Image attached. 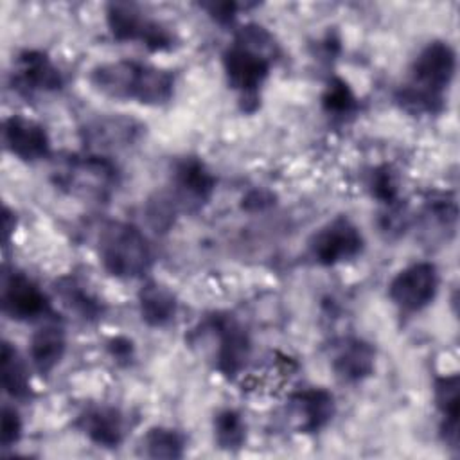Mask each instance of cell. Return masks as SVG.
I'll return each instance as SVG.
<instances>
[{"instance_id": "6da1fadb", "label": "cell", "mask_w": 460, "mask_h": 460, "mask_svg": "<svg viewBox=\"0 0 460 460\" xmlns=\"http://www.w3.org/2000/svg\"><path fill=\"white\" fill-rule=\"evenodd\" d=\"M455 72V49L442 40L428 41L413 58L408 79L395 92V102L411 115L440 113Z\"/></svg>"}, {"instance_id": "7a4b0ae2", "label": "cell", "mask_w": 460, "mask_h": 460, "mask_svg": "<svg viewBox=\"0 0 460 460\" xmlns=\"http://www.w3.org/2000/svg\"><path fill=\"white\" fill-rule=\"evenodd\" d=\"M273 56V36L259 23L241 27L234 41L225 49L221 56L223 72L228 86L239 93L244 111L259 108V93L270 77Z\"/></svg>"}, {"instance_id": "3957f363", "label": "cell", "mask_w": 460, "mask_h": 460, "mask_svg": "<svg viewBox=\"0 0 460 460\" xmlns=\"http://www.w3.org/2000/svg\"><path fill=\"white\" fill-rule=\"evenodd\" d=\"M92 86L115 101H135L142 106H164L174 95V74L137 59L101 63L90 72Z\"/></svg>"}, {"instance_id": "277c9868", "label": "cell", "mask_w": 460, "mask_h": 460, "mask_svg": "<svg viewBox=\"0 0 460 460\" xmlns=\"http://www.w3.org/2000/svg\"><path fill=\"white\" fill-rule=\"evenodd\" d=\"M52 183L68 196L86 201H106L119 187L117 165L101 153H74L56 160Z\"/></svg>"}, {"instance_id": "5b68a950", "label": "cell", "mask_w": 460, "mask_h": 460, "mask_svg": "<svg viewBox=\"0 0 460 460\" xmlns=\"http://www.w3.org/2000/svg\"><path fill=\"white\" fill-rule=\"evenodd\" d=\"M97 253L102 268L117 279L144 277L153 264V250L144 232L126 221H108L97 235Z\"/></svg>"}, {"instance_id": "8992f818", "label": "cell", "mask_w": 460, "mask_h": 460, "mask_svg": "<svg viewBox=\"0 0 460 460\" xmlns=\"http://www.w3.org/2000/svg\"><path fill=\"white\" fill-rule=\"evenodd\" d=\"M104 14L108 31L117 41H138L151 52H167L176 45L174 31L147 16L137 4L111 2Z\"/></svg>"}, {"instance_id": "52a82bcc", "label": "cell", "mask_w": 460, "mask_h": 460, "mask_svg": "<svg viewBox=\"0 0 460 460\" xmlns=\"http://www.w3.org/2000/svg\"><path fill=\"white\" fill-rule=\"evenodd\" d=\"M440 275L433 262H413L388 282V298L401 313H419L437 298Z\"/></svg>"}, {"instance_id": "ba28073f", "label": "cell", "mask_w": 460, "mask_h": 460, "mask_svg": "<svg viewBox=\"0 0 460 460\" xmlns=\"http://www.w3.org/2000/svg\"><path fill=\"white\" fill-rule=\"evenodd\" d=\"M363 248L365 237L347 216L332 217L309 241V253L320 266H336L352 261L361 255Z\"/></svg>"}, {"instance_id": "9c48e42d", "label": "cell", "mask_w": 460, "mask_h": 460, "mask_svg": "<svg viewBox=\"0 0 460 460\" xmlns=\"http://www.w3.org/2000/svg\"><path fill=\"white\" fill-rule=\"evenodd\" d=\"M208 329L216 340L214 363L217 372L228 379L239 376L252 358L248 331L230 314L210 316Z\"/></svg>"}, {"instance_id": "30bf717a", "label": "cell", "mask_w": 460, "mask_h": 460, "mask_svg": "<svg viewBox=\"0 0 460 460\" xmlns=\"http://www.w3.org/2000/svg\"><path fill=\"white\" fill-rule=\"evenodd\" d=\"M2 309L16 322H36L49 318L50 300L31 277L11 271L2 286Z\"/></svg>"}, {"instance_id": "8fae6325", "label": "cell", "mask_w": 460, "mask_h": 460, "mask_svg": "<svg viewBox=\"0 0 460 460\" xmlns=\"http://www.w3.org/2000/svg\"><path fill=\"white\" fill-rule=\"evenodd\" d=\"M171 196L180 205L201 207L216 190V176L210 167L198 156H183L172 164Z\"/></svg>"}, {"instance_id": "7c38bea8", "label": "cell", "mask_w": 460, "mask_h": 460, "mask_svg": "<svg viewBox=\"0 0 460 460\" xmlns=\"http://www.w3.org/2000/svg\"><path fill=\"white\" fill-rule=\"evenodd\" d=\"M63 74L43 50L25 49L14 59L13 84L27 95L52 93L63 88Z\"/></svg>"}, {"instance_id": "4fadbf2b", "label": "cell", "mask_w": 460, "mask_h": 460, "mask_svg": "<svg viewBox=\"0 0 460 460\" xmlns=\"http://www.w3.org/2000/svg\"><path fill=\"white\" fill-rule=\"evenodd\" d=\"M336 413L332 392L322 386H309L288 397V417L298 433H316L323 429Z\"/></svg>"}, {"instance_id": "5bb4252c", "label": "cell", "mask_w": 460, "mask_h": 460, "mask_svg": "<svg viewBox=\"0 0 460 460\" xmlns=\"http://www.w3.org/2000/svg\"><path fill=\"white\" fill-rule=\"evenodd\" d=\"M2 138L5 149L22 162L34 164L50 156V137L43 124L23 115H9L4 120Z\"/></svg>"}, {"instance_id": "9a60e30c", "label": "cell", "mask_w": 460, "mask_h": 460, "mask_svg": "<svg viewBox=\"0 0 460 460\" xmlns=\"http://www.w3.org/2000/svg\"><path fill=\"white\" fill-rule=\"evenodd\" d=\"M75 428L99 447H119L126 437L124 413L110 404L86 408L75 420Z\"/></svg>"}, {"instance_id": "2e32d148", "label": "cell", "mask_w": 460, "mask_h": 460, "mask_svg": "<svg viewBox=\"0 0 460 460\" xmlns=\"http://www.w3.org/2000/svg\"><path fill=\"white\" fill-rule=\"evenodd\" d=\"M331 365L343 383H359L376 370V349L363 338H345L336 347Z\"/></svg>"}, {"instance_id": "e0dca14e", "label": "cell", "mask_w": 460, "mask_h": 460, "mask_svg": "<svg viewBox=\"0 0 460 460\" xmlns=\"http://www.w3.org/2000/svg\"><path fill=\"white\" fill-rule=\"evenodd\" d=\"M66 352V331L59 320L47 318L31 336L29 358L38 374H50Z\"/></svg>"}, {"instance_id": "ac0fdd59", "label": "cell", "mask_w": 460, "mask_h": 460, "mask_svg": "<svg viewBox=\"0 0 460 460\" xmlns=\"http://www.w3.org/2000/svg\"><path fill=\"white\" fill-rule=\"evenodd\" d=\"M142 133V126L128 117L113 115V117H101L84 126L83 137L84 142L97 153V149H119L131 146Z\"/></svg>"}, {"instance_id": "d6986e66", "label": "cell", "mask_w": 460, "mask_h": 460, "mask_svg": "<svg viewBox=\"0 0 460 460\" xmlns=\"http://www.w3.org/2000/svg\"><path fill=\"white\" fill-rule=\"evenodd\" d=\"M435 406L440 415L438 431L446 446L458 447V413H460V397H458V376L446 374L438 376L433 383Z\"/></svg>"}, {"instance_id": "ffe728a7", "label": "cell", "mask_w": 460, "mask_h": 460, "mask_svg": "<svg viewBox=\"0 0 460 460\" xmlns=\"http://www.w3.org/2000/svg\"><path fill=\"white\" fill-rule=\"evenodd\" d=\"M137 300L140 318L149 327H165L174 320L178 313L176 295L156 280H147L138 289Z\"/></svg>"}, {"instance_id": "44dd1931", "label": "cell", "mask_w": 460, "mask_h": 460, "mask_svg": "<svg viewBox=\"0 0 460 460\" xmlns=\"http://www.w3.org/2000/svg\"><path fill=\"white\" fill-rule=\"evenodd\" d=\"M0 376H2V388L13 401H27L32 397L27 363L22 359L16 347L7 340L2 341Z\"/></svg>"}, {"instance_id": "7402d4cb", "label": "cell", "mask_w": 460, "mask_h": 460, "mask_svg": "<svg viewBox=\"0 0 460 460\" xmlns=\"http://www.w3.org/2000/svg\"><path fill=\"white\" fill-rule=\"evenodd\" d=\"M56 293L61 304L83 320H97L102 314V304L75 279L65 277L56 282Z\"/></svg>"}, {"instance_id": "603a6c76", "label": "cell", "mask_w": 460, "mask_h": 460, "mask_svg": "<svg viewBox=\"0 0 460 460\" xmlns=\"http://www.w3.org/2000/svg\"><path fill=\"white\" fill-rule=\"evenodd\" d=\"M187 440L181 431L167 426H153L142 437L144 455L149 458H181Z\"/></svg>"}, {"instance_id": "cb8c5ba5", "label": "cell", "mask_w": 460, "mask_h": 460, "mask_svg": "<svg viewBox=\"0 0 460 460\" xmlns=\"http://www.w3.org/2000/svg\"><path fill=\"white\" fill-rule=\"evenodd\" d=\"M212 429H214V440L217 447L225 451H237L246 442V435H248L246 420L237 410L225 408L217 411L212 420Z\"/></svg>"}, {"instance_id": "d4e9b609", "label": "cell", "mask_w": 460, "mask_h": 460, "mask_svg": "<svg viewBox=\"0 0 460 460\" xmlns=\"http://www.w3.org/2000/svg\"><path fill=\"white\" fill-rule=\"evenodd\" d=\"M322 110L334 119H345L358 110V97L350 84L341 77H331L322 93Z\"/></svg>"}, {"instance_id": "484cf974", "label": "cell", "mask_w": 460, "mask_h": 460, "mask_svg": "<svg viewBox=\"0 0 460 460\" xmlns=\"http://www.w3.org/2000/svg\"><path fill=\"white\" fill-rule=\"evenodd\" d=\"M368 190L372 198L386 207H394L399 201V181L395 171L383 164L372 169L368 176Z\"/></svg>"}, {"instance_id": "4316f807", "label": "cell", "mask_w": 460, "mask_h": 460, "mask_svg": "<svg viewBox=\"0 0 460 460\" xmlns=\"http://www.w3.org/2000/svg\"><path fill=\"white\" fill-rule=\"evenodd\" d=\"M178 212V203L171 194H156L146 207L147 221L156 232H165L172 226Z\"/></svg>"}, {"instance_id": "83f0119b", "label": "cell", "mask_w": 460, "mask_h": 460, "mask_svg": "<svg viewBox=\"0 0 460 460\" xmlns=\"http://www.w3.org/2000/svg\"><path fill=\"white\" fill-rule=\"evenodd\" d=\"M23 433V422L14 406L4 404L2 408V424H0V444L2 449H9L20 442Z\"/></svg>"}, {"instance_id": "f1b7e54d", "label": "cell", "mask_w": 460, "mask_h": 460, "mask_svg": "<svg viewBox=\"0 0 460 460\" xmlns=\"http://www.w3.org/2000/svg\"><path fill=\"white\" fill-rule=\"evenodd\" d=\"M106 349L110 358L117 363V365H129L135 358V343L131 338L128 336H111L106 341Z\"/></svg>"}, {"instance_id": "f546056e", "label": "cell", "mask_w": 460, "mask_h": 460, "mask_svg": "<svg viewBox=\"0 0 460 460\" xmlns=\"http://www.w3.org/2000/svg\"><path fill=\"white\" fill-rule=\"evenodd\" d=\"M201 7L219 25H230L237 16V4L234 2H212V4H203Z\"/></svg>"}]
</instances>
